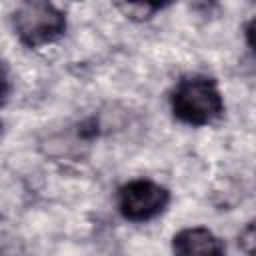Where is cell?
I'll return each instance as SVG.
<instances>
[{"label":"cell","instance_id":"obj_4","mask_svg":"<svg viewBox=\"0 0 256 256\" xmlns=\"http://www.w3.org/2000/svg\"><path fill=\"white\" fill-rule=\"evenodd\" d=\"M172 250L176 254L192 256V254H222L226 250L224 242L204 226H190L174 234Z\"/></svg>","mask_w":256,"mask_h":256},{"label":"cell","instance_id":"obj_7","mask_svg":"<svg viewBox=\"0 0 256 256\" xmlns=\"http://www.w3.org/2000/svg\"><path fill=\"white\" fill-rule=\"evenodd\" d=\"M244 38H246V44L256 54V18H252L250 22H246V26H244Z\"/></svg>","mask_w":256,"mask_h":256},{"label":"cell","instance_id":"obj_5","mask_svg":"<svg viewBox=\"0 0 256 256\" xmlns=\"http://www.w3.org/2000/svg\"><path fill=\"white\" fill-rule=\"evenodd\" d=\"M238 248L246 254H256V218L250 220L238 234Z\"/></svg>","mask_w":256,"mask_h":256},{"label":"cell","instance_id":"obj_6","mask_svg":"<svg viewBox=\"0 0 256 256\" xmlns=\"http://www.w3.org/2000/svg\"><path fill=\"white\" fill-rule=\"evenodd\" d=\"M122 2L126 6H130L132 10H138V12H144V14H154V12L170 6L176 0H122Z\"/></svg>","mask_w":256,"mask_h":256},{"label":"cell","instance_id":"obj_2","mask_svg":"<svg viewBox=\"0 0 256 256\" xmlns=\"http://www.w3.org/2000/svg\"><path fill=\"white\" fill-rule=\"evenodd\" d=\"M12 22L18 40L28 48L54 44L66 32V14L52 0H20Z\"/></svg>","mask_w":256,"mask_h":256},{"label":"cell","instance_id":"obj_3","mask_svg":"<svg viewBox=\"0 0 256 256\" xmlns=\"http://www.w3.org/2000/svg\"><path fill=\"white\" fill-rule=\"evenodd\" d=\"M116 202L122 218L130 222H148L168 208L170 192L150 178H134L120 186Z\"/></svg>","mask_w":256,"mask_h":256},{"label":"cell","instance_id":"obj_1","mask_svg":"<svg viewBox=\"0 0 256 256\" xmlns=\"http://www.w3.org/2000/svg\"><path fill=\"white\" fill-rule=\"evenodd\" d=\"M172 116L188 126L214 124L224 114V96L218 82L206 74H188L170 92Z\"/></svg>","mask_w":256,"mask_h":256}]
</instances>
